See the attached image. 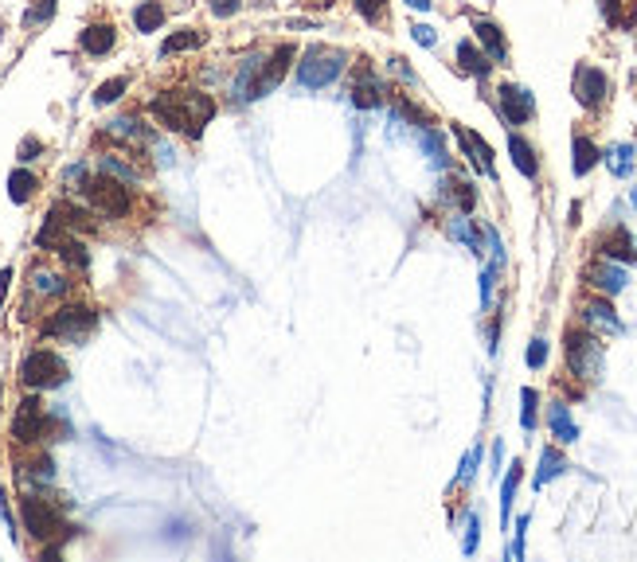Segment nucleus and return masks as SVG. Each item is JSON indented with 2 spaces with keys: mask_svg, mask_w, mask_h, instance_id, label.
<instances>
[{
  "mask_svg": "<svg viewBox=\"0 0 637 562\" xmlns=\"http://www.w3.org/2000/svg\"><path fill=\"white\" fill-rule=\"evenodd\" d=\"M133 28L137 32H161L164 28V4H156V0H141V4L133 8Z\"/></svg>",
  "mask_w": 637,
  "mask_h": 562,
  "instance_id": "obj_29",
  "label": "nucleus"
},
{
  "mask_svg": "<svg viewBox=\"0 0 637 562\" xmlns=\"http://www.w3.org/2000/svg\"><path fill=\"white\" fill-rule=\"evenodd\" d=\"M423 149L430 153V164H434V169H446L450 164V156H446V145H442V137H438L434 130H430V125H423Z\"/></svg>",
  "mask_w": 637,
  "mask_h": 562,
  "instance_id": "obj_39",
  "label": "nucleus"
},
{
  "mask_svg": "<svg viewBox=\"0 0 637 562\" xmlns=\"http://www.w3.org/2000/svg\"><path fill=\"white\" fill-rule=\"evenodd\" d=\"M618 4H622V0H599V12H602V20H606V24H622V12H618Z\"/></svg>",
  "mask_w": 637,
  "mask_h": 562,
  "instance_id": "obj_51",
  "label": "nucleus"
},
{
  "mask_svg": "<svg viewBox=\"0 0 637 562\" xmlns=\"http://www.w3.org/2000/svg\"><path fill=\"white\" fill-rule=\"evenodd\" d=\"M28 293H32L36 301H55V297H67V293H71V281H67L59 270H52V265H36L32 278H28Z\"/></svg>",
  "mask_w": 637,
  "mask_h": 562,
  "instance_id": "obj_14",
  "label": "nucleus"
},
{
  "mask_svg": "<svg viewBox=\"0 0 637 562\" xmlns=\"http://www.w3.org/2000/svg\"><path fill=\"white\" fill-rule=\"evenodd\" d=\"M606 164H610V172L618 176H630V169H633V145H618V149H610V156H606Z\"/></svg>",
  "mask_w": 637,
  "mask_h": 562,
  "instance_id": "obj_40",
  "label": "nucleus"
},
{
  "mask_svg": "<svg viewBox=\"0 0 637 562\" xmlns=\"http://www.w3.org/2000/svg\"><path fill=\"white\" fill-rule=\"evenodd\" d=\"M410 36H415L418 47H438V32L430 24H415V28H410Z\"/></svg>",
  "mask_w": 637,
  "mask_h": 562,
  "instance_id": "obj_46",
  "label": "nucleus"
},
{
  "mask_svg": "<svg viewBox=\"0 0 637 562\" xmlns=\"http://www.w3.org/2000/svg\"><path fill=\"white\" fill-rule=\"evenodd\" d=\"M516 488H521V465H513V469L505 472V485H501V524H508V519H513Z\"/></svg>",
  "mask_w": 637,
  "mask_h": 562,
  "instance_id": "obj_36",
  "label": "nucleus"
},
{
  "mask_svg": "<svg viewBox=\"0 0 637 562\" xmlns=\"http://www.w3.org/2000/svg\"><path fill=\"white\" fill-rule=\"evenodd\" d=\"M149 114H153V122L161 125V130L188 137V114H184V94H180V91L156 94L153 102H149Z\"/></svg>",
  "mask_w": 637,
  "mask_h": 562,
  "instance_id": "obj_10",
  "label": "nucleus"
},
{
  "mask_svg": "<svg viewBox=\"0 0 637 562\" xmlns=\"http://www.w3.org/2000/svg\"><path fill=\"white\" fill-rule=\"evenodd\" d=\"M44 153V141H39V137H24V141H20V161H36V156Z\"/></svg>",
  "mask_w": 637,
  "mask_h": 562,
  "instance_id": "obj_48",
  "label": "nucleus"
},
{
  "mask_svg": "<svg viewBox=\"0 0 637 562\" xmlns=\"http://www.w3.org/2000/svg\"><path fill=\"white\" fill-rule=\"evenodd\" d=\"M98 172L114 176V180H122V184H137V180L145 176L125 153H106V156H98Z\"/></svg>",
  "mask_w": 637,
  "mask_h": 562,
  "instance_id": "obj_23",
  "label": "nucleus"
},
{
  "mask_svg": "<svg viewBox=\"0 0 637 562\" xmlns=\"http://www.w3.org/2000/svg\"><path fill=\"white\" fill-rule=\"evenodd\" d=\"M547 426H552V438L560 441V446H571V441H579V426H575L571 410H567V402H552L547 407Z\"/></svg>",
  "mask_w": 637,
  "mask_h": 562,
  "instance_id": "obj_21",
  "label": "nucleus"
},
{
  "mask_svg": "<svg viewBox=\"0 0 637 562\" xmlns=\"http://www.w3.org/2000/svg\"><path fill=\"white\" fill-rule=\"evenodd\" d=\"M125 91H130V78L125 75H117V78H106L102 86L94 91V106H114L117 98H122Z\"/></svg>",
  "mask_w": 637,
  "mask_h": 562,
  "instance_id": "obj_38",
  "label": "nucleus"
},
{
  "mask_svg": "<svg viewBox=\"0 0 637 562\" xmlns=\"http://www.w3.org/2000/svg\"><path fill=\"white\" fill-rule=\"evenodd\" d=\"M571 94L583 110H599V106H606V98H610V78H606V71H599V67L579 63L575 67V78H571Z\"/></svg>",
  "mask_w": 637,
  "mask_h": 562,
  "instance_id": "obj_7",
  "label": "nucleus"
},
{
  "mask_svg": "<svg viewBox=\"0 0 637 562\" xmlns=\"http://www.w3.org/2000/svg\"><path fill=\"white\" fill-rule=\"evenodd\" d=\"M524 531H528V516L516 519V539H513V558H524Z\"/></svg>",
  "mask_w": 637,
  "mask_h": 562,
  "instance_id": "obj_53",
  "label": "nucleus"
},
{
  "mask_svg": "<svg viewBox=\"0 0 637 562\" xmlns=\"http://www.w3.org/2000/svg\"><path fill=\"white\" fill-rule=\"evenodd\" d=\"M563 352H567V371L583 383H594L602 379V368H606V352L599 336L591 328H571L563 340Z\"/></svg>",
  "mask_w": 637,
  "mask_h": 562,
  "instance_id": "obj_2",
  "label": "nucleus"
},
{
  "mask_svg": "<svg viewBox=\"0 0 637 562\" xmlns=\"http://www.w3.org/2000/svg\"><path fill=\"white\" fill-rule=\"evenodd\" d=\"M567 472V457L560 449H552L547 446L544 453H540V472H536V488H544L547 480H555V477H563Z\"/></svg>",
  "mask_w": 637,
  "mask_h": 562,
  "instance_id": "obj_34",
  "label": "nucleus"
},
{
  "mask_svg": "<svg viewBox=\"0 0 637 562\" xmlns=\"http://www.w3.org/2000/svg\"><path fill=\"white\" fill-rule=\"evenodd\" d=\"M586 278H591V285L602 293V297H618V293L630 285V273H625V265L622 262H610V258H599L586 270Z\"/></svg>",
  "mask_w": 637,
  "mask_h": 562,
  "instance_id": "obj_12",
  "label": "nucleus"
},
{
  "mask_svg": "<svg viewBox=\"0 0 637 562\" xmlns=\"http://www.w3.org/2000/svg\"><path fill=\"white\" fill-rule=\"evenodd\" d=\"M47 215L63 223V226H67V231H71V234H75V231H94V223H91V211H86V207H78V203H67V200H63V203H55V207H52V211H47Z\"/></svg>",
  "mask_w": 637,
  "mask_h": 562,
  "instance_id": "obj_25",
  "label": "nucleus"
},
{
  "mask_svg": "<svg viewBox=\"0 0 637 562\" xmlns=\"http://www.w3.org/2000/svg\"><path fill=\"white\" fill-rule=\"evenodd\" d=\"M446 231H450V239H458L462 246H469L474 254H482V234L474 231V223L466 219V211H458L454 219H446Z\"/></svg>",
  "mask_w": 637,
  "mask_h": 562,
  "instance_id": "obj_31",
  "label": "nucleus"
},
{
  "mask_svg": "<svg viewBox=\"0 0 637 562\" xmlns=\"http://www.w3.org/2000/svg\"><path fill=\"white\" fill-rule=\"evenodd\" d=\"M544 363H547V340H532L528 344V368L540 371Z\"/></svg>",
  "mask_w": 637,
  "mask_h": 562,
  "instance_id": "obj_44",
  "label": "nucleus"
},
{
  "mask_svg": "<svg viewBox=\"0 0 637 562\" xmlns=\"http://www.w3.org/2000/svg\"><path fill=\"white\" fill-rule=\"evenodd\" d=\"M356 12L368 20V24H384L387 16V0H356Z\"/></svg>",
  "mask_w": 637,
  "mask_h": 562,
  "instance_id": "obj_42",
  "label": "nucleus"
},
{
  "mask_svg": "<svg viewBox=\"0 0 637 562\" xmlns=\"http://www.w3.org/2000/svg\"><path fill=\"white\" fill-rule=\"evenodd\" d=\"M497 110H501L508 125H524L536 117V98H532V91H524V86L505 83L501 91H497Z\"/></svg>",
  "mask_w": 637,
  "mask_h": 562,
  "instance_id": "obj_9",
  "label": "nucleus"
},
{
  "mask_svg": "<svg viewBox=\"0 0 637 562\" xmlns=\"http://www.w3.org/2000/svg\"><path fill=\"white\" fill-rule=\"evenodd\" d=\"M44 433H47L44 402H39L36 394H28V399L16 407V414H12V438L20 441V446H32V441H39Z\"/></svg>",
  "mask_w": 637,
  "mask_h": 562,
  "instance_id": "obj_8",
  "label": "nucleus"
},
{
  "mask_svg": "<svg viewBox=\"0 0 637 562\" xmlns=\"http://www.w3.org/2000/svg\"><path fill=\"white\" fill-rule=\"evenodd\" d=\"M458 67H462L466 75H474V78H489V71H493V59H489L482 47L474 44V39H462V44H458Z\"/></svg>",
  "mask_w": 637,
  "mask_h": 562,
  "instance_id": "obj_22",
  "label": "nucleus"
},
{
  "mask_svg": "<svg viewBox=\"0 0 637 562\" xmlns=\"http://www.w3.org/2000/svg\"><path fill=\"white\" fill-rule=\"evenodd\" d=\"M259 71H262V59L251 55L239 63V75H235V98L243 102H254V83H259Z\"/></svg>",
  "mask_w": 637,
  "mask_h": 562,
  "instance_id": "obj_28",
  "label": "nucleus"
},
{
  "mask_svg": "<svg viewBox=\"0 0 637 562\" xmlns=\"http://www.w3.org/2000/svg\"><path fill=\"white\" fill-rule=\"evenodd\" d=\"M474 36H477V47L493 59V63H508V39L501 32L497 20H485V16H474Z\"/></svg>",
  "mask_w": 637,
  "mask_h": 562,
  "instance_id": "obj_16",
  "label": "nucleus"
},
{
  "mask_svg": "<svg viewBox=\"0 0 637 562\" xmlns=\"http://www.w3.org/2000/svg\"><path fill=\"white\" fill-rule=\"evenodd\" d=\"M442 187H446L442 195H446V200H454L458 211H466V215H469V211L477 207V192H474V184H469V180H458V176H450Z\"/></svg>",
  "mask_w": 637,
  "mask_h": 562,
  "instance_id": "obj_33",
  "label": "nucleus"
},
{
  "mask_svg": "<svg viewBox=\"0 0 637 562\" xmlns=\"http://www.w3.org/2000/svg\"><path fill=\"white\" fill-rule=\"evenodd\" d=\"M298 59V47L293 44H282L278 51H274L270 59H262V71H259V83H254V98H262V94H270L274 86L282 83V75L290 71V63Z\"/></svg>",
  "mask_w": 637,
  "mask_h": 562,
  "instance_id": "obj_11",
  "label": "nucleus"
},
{
  "mask_svg": "<svg viewBox=\"0 0 637 562\" xmlns=\"http://www.w3.org/2000/svg\"><path fill=\"white\" fill-rule=\"evenodd\" d=\"M83 195L91 200V207L98 215H106V219H125V215L133 211V195H130V184L114 180V176L98 172L94 180H86Z\"/></svg>",
  "mask_w": 637,
  "mask_h": 562,
  "instance_id": "obj_4",
  "label": "nucleus"
},
{
  "mask_svg": "<svg viewBox=\"0 0 637 562\" xmlns=\"http://www.w3.org/2000/svg\"><path fill=\"white\" fill-rule=\"evenodd\" d=\"M114 44H117V28L114 24H91V28H83V36H78V47H83L86 55H94V59L110 55Z\"/></svg>",
  "mask_w": 637,
  "mask_h": 562,
  "instance_id": "obj_19",
  "label": "nucleus"
},
{
  "mask_svg": "<svg viewBox=\"0 0 637 562\" xmlns=\"http://www.w3.org/2000/svg\"><path fill=\"white\" fill-rule=\"evenodd\" d=\"M36 187H39V180L28 169H16L12 176H8V200L12 203H28L36 195Z\"/></svg>",
  "mask_w": 637,
  "mask_h": 562,
  "instance_id": "obj_35",
  "label": "nucleus"
},
{
  "mask_svg": "<svg viewBox=\"0 0 637 562\" xmlns=\"http://www.w3.org/2000/svg\"><path fill=\"white\" fill-rule=\"evenodd\" d=\"M599 250H602V258H610V262H637V246H633V239L622 231V226L610 234V239L599 242Z\"/></svg>",
  "mask_w": 637,
  "mask_h": 562,
  "instance_id": "obj_27",
  "label": "nucleus"
},
{
  "mask_svg": "<svg viewBox=\"0 0 637 562\" xmlns=\"http://www.w3.org/2000/svg\"><path fill=\"white\" fill-rule=\"evenodd\" d=\"M180 94H184V114H188V137L200 141L203 125L215 117V98L203 91H180Z\"/></svg>",
  "mask_w": 637,
  "mask_h": 562,
  "instance_id": "obj_17",
  "label": "nucleus"
},
{
  "mask_svg": "<svg viewBox=\"0 0 637 562\" xmlns=\"http://www.w3.org/2000/svg\"><path fill=\"white\" fill-rule=\"evenodd\" d=\"M8 285H12V270H0V309H4V297H8Z\"/></svg>",
  "mask_w": 637,
  "mask_h": 562,
  "instance_id": "obj_55",
  "label": "nucleus"
},
{
  "mask_svg": "<svg viewBox=\"0 0 637 562\" xmlns=\"http://www.w3.org/2000/svg\"><path fill=\"white\" fill-rule=\"evenodd\" d=\"M521 402H524V407H521V426L532 433L536 430V402H540V394H536L532 387H524L521 391Z\"/></svg>",
  "mask_w": 637,
  "mask_h": 562,
  "instance_id": "obj_41",
  "label": "nucleus"
},
{
  "mask_svg": "<svg viewBox=\"0 0 637 562\" xmlns=\"http://www.w3.org/2000/svg\"><path fill=\"white\" fill-rule=\"evenodd\" d=\"M20 383L28 391H52V387H63L67 383V363L63 356H55L52 348H36L28 352L24 363H20Z\"/></svg>",
  "mask_w": 637,
  "mask_h": 562,
  "instance_id": "obj_5",
  "label": "nucleus"
},
{
  "mask_svg": "<svg viewBox=\"0 0 637 562\" xmlns=\"http://www.w3.org/2000/svg\"><path fill=\"white\" fill-rule=\"evenodd\" d=\"M477 531H482V524H477V516H469V527H466V543H462V550L466 555H477Z\"/></svg>",
  "mask_w": 637,
  "mask_h": 562,
  "instance_id": "obj_50",
  "label": "nucleus"
},
{
  "mask_svg": "<svg viewBox=\"0 0 637 562\" xmlns=\"http://www.w3.org/2000/svg\"><path fill=\"white\" fill-rule=\"evenodd\" d=\"M208 8H211V12L219 16V20H227V16H235V12L243 8V0H208Z\"/></svg>",
  "mask_w": 637,
  "mask_h": 562,
  "instance_id": "obj_49",
  "label": "nucleus"
},
{
  "mask_svg": "<svg viewBox=\"0 0 637 562\" xmlns=\"http://www.w3.org/2000/svg\"><path fill=\"white\" fill-rule=\"evenodd\" d=\"M571 153H575V161H571L575 176H586V172H594V164L602 161L599 145H594L591 137H583V133H575V145H571Z\"/></svg>",
  "mask_w": 637,
  "mask_h": 562,
  "instance_id": "obj_26",
  "label": "nucleus"
},
{
  "mask_svg": "<svg viewBox=\"0 0 637 562\" xmlns=\"http://www.w3.org/2000/svg\"><path fill=\"white\" fill-rule=\"evenodd\" d=\"M583 324L591 332H610V336H618V332H622L618 313H614V305L606 301V297H594V301L583 305Z\"/></svg>",
  "mask_w": 637,
  "mask_h": 562,
  "instance_id": "obj_18",
  "label": "nucleus"
},
{
  "mask_svg": "<svg viewBox=\"0 0 637 562\" xmlns=\"http://www.w3.org/2000/svg\"><path fill=\"white\" fill-rule=\"evenodd\" d=\"M477 461H482V449H469V457L462 461V472H458V485H469V480H474Z\"/></svg>",
  "mask_w": 637,
  "mask_h": 562,
  "instance_id": "obj_47",
  "label": "nucleus"
},
{
  "mask_svg": "<svg viewBox=\"0 0 637 562\" xmlns=\"http://www.w3.org/2000/svg\"><path fill=\"white\" fill-rule=\"evenodd\" d=\"M348 67V55L340 51V47H306L298 59V83L306 86V91H325L332 86L340 75H345Z\"/></svg>",
  "mask_w": 637,
  "mask_h": 562,
  "instance_id": "obj_1",
  "label": "nucleus"
},
{
  "mask_svg": "<svg viewBox=\"0 0 637 562\" xmlns=\"http://www.w3.org/2000/svg\"><path fill=\"white\" fill-rule=\"evenodd\" d=\"M52 250H55V254H59V258H63L67 265H75V270H86V262H91V254H86V246L78 242L71 231H67L63 239H59V242L52 246Z\"/></svg>",
  "mask_w": 637,
  "mask_h": 562,
  "instance_id": "obj_32",
  "label": "nucleus"
},
{
  "mask_svg": "<svg viewBox=\"0 0 637 562\" xmlns=\"http://www.w3.org/2000/svg\"><path fill=\"white\" fill-rule=\"evenodd\" d=\"M454 137H458V145H462V153L469 156V164H474L477 172L497 176V169H493V149H489V141H485L482 133L466 130V125H454Z\"/></svg>",
  "mask_w": 637,
  "mask_h": 562,
  "instance_id": "obj_15",
  "label": "nucleus"
},
{
  "mask_svg": "<svg viewBox=\"0 0 637 562\" xmlns=\"http://www.w3.org/2000/svg\"><path fill=\"white\" fill-rule=\"evenodd\" d=\"M86 180H91V176H86V164H71V169L63 172V184H67V192H83V187H86Z\"/></svg>",
  "mask_w": 637,
  "mask_h": 562,
  "instance_id": "obj_43",
  "label": "nucleus"
},
{
  "mask_svg": "<svg viewBox=\"0 0 637 562\" xmlns=\"http://www.w3.org/2000/svg\"><path fill=\"white\" fill-rule=\"evenodd\" d=\"M203 44V32H195V28H184V32H172L169 39L161 44V55L172 59V55H184V51H195V47Z\"/></svg>",
  "mask_w": 637,
  "mask_h": 562,
  "instance_id": "obj_30",
  "label": "nucleus"
},
{
  "mask_svg": "<svg viewBox=\"0 0 637 562\" xmlns=\"http://www.w3.org/2000/svg\"><path fill=\"white\" fill-rule=\"evenodd\" d=\"M20 477H24L28 485H52V480H55V465H52V457H36V461H28Z\"/></svg>",
  "mask_w": 637,
  "mask_h": 562,
  "instance_id": "obj_37",
  "label": "nucleus"
},
{
  "mask_svg": "<svg viewBox=\"0 0 637 562\" xmlns=\"http://www.w3.org/2000/svg\"><path fill=\"white\" fill-rule=\"evenodd\" d=\"M384 98H387L384 78H379L376 71H371V67H368V59H364V67H360L356 83H352V102H356L360 110H376V106H384Z\"/></svg>",
  "mask_w": 637,
  "mask_h": 562,
  "instance_id": "obj_13",
  "label": "nucleus"
},
{
  "mask_svg": "<svg viewBox=\"0 0 637 562\" xmlns=\"http://www.w3.org/2000/svg\"><path fill=\"white\" fill-rule=\"evenodd\" d=\"M106 133H110L114 141H130V145L153 141V130H149V125H141L137 117H114V122L106 125Z\"/></svg>",
  "mask_w": 637,
  "mask_h": 562,
  "instance_id": "obj_24",
  "label": "nucleus"
},
{
  "mask_svg": "<svg viewBox=\"0 0 637 562\" xmlns=\"http://www.w3.org/2000/svg\"><path fill=\"white\" fill-rule=\"evenodd\" d=\"M407 8H415V12H430V8H434V0H407Z\"/></svg>",
  "mask_w": 637,
  "mask_h": 562,
  "instance_id": "obj_56",
  "label": "nucleus"
},
{
  "mask_svg": "<svg viewBox=\"0 0 637 562\" xmlns=\"http://www.w3.org/2000/svg\"><path fill=\"white\" fill-rule=\"evenodd\" d=\"M387 63H391V75H399V78H403V83H415V71H410V67H407V59H403V55L387 59Z\"/></svg>",
  "mask_w": 637,
  "mask_h": 562,
  "instance_id": "obj_52",
  "label": "nucleus"
},
{
  "mask_svg": "<svg viewBox=\"0 0 637 562\" xmlns=\"http://www.w3.org/2000/svg\"><path fill=\"white\" fill-rule=\"evenodd\" d=\"M508 156H513L516 172H521L524 180H536V176H540V156H536L532 141H524L521 133H513V137H508Z\"/></svg>",
  "mask_w": 637,
  "mask_h": 562,
  "instance_id": "obj_20",
  "label": "nucleus"
},
{
  "mask_svg": "<svg viewBox=\"0 0 637 562\" xmlns=\"http://www.w3.org/2000/svg\"><path fill=\"white\" fill-rule=\"evenodd\" d=\"M47 16H55V0H44V4H39L36 12L28 16V24H36V20H47Z\"/></svg>",
  "mask_w": 637,
  "mask_h": 562,
  "instance_id": "obj_54",
  "label": "nucleus"
},
{
  "mask_svg": "<svg viewBox=\"0 0 637 562\" xmlns=\"http://www.w3.org/2000/svg\"><path fill=\"white\" fill-rule=\"evenodd\" d=\"M20 519H24V531L39 543H47V539L55 535H71L63 524V511H59L52 500L36 496V492H28V496H20Z\"/></svg>",
  "mask_w": 637,
  "mask_h": 562,
  "instance_id": "obj_3",
  "label": "nucleus"
},
{
  "mask_svg": "<svg viewBox=\"0 0 637 562\" xmlns=\"http://www.w3.org/2000/svg\"><path fill=\"white\" fill-rule=\"evenodd\" d=\"M98 324V313L91 305H59L52 317L44 321V336L52 340H67V344H78Z\"/></svg>",
  "mask_w": 637,
  "mask_h": 562,
  "instance_id": "obj_6",
  "label": "nucleus"
},
{
  "mask_svg": "<svg viewBox=\"0 0 637 562\" xmlns=\"http://www.w3.org/2000/svg\"><path fill=\"white\" fill-rule=\"evenodd\" d=\"M493 285H497V262L482 270V305L485 309H489V301H493Z\"/></svg>",
  "mask_w": 637,
  "mask_h": 562,
  "instance_id": "obj_45",
  "label": "nucleus"
}]
</instances>
